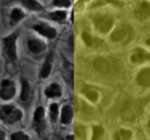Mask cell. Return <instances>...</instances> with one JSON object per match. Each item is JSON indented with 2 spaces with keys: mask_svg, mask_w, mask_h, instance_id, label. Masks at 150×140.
I'll use <instances>...</instances> for the list:
<instances>
[{
  "mask_svg": "<svg viewBox=\"0 0 150 140\" xmlns=\"http://www.w3.org/2000/svg\"><path fill=\"white\" fill-rule=\"evenodd\" d=\"M22 117V113L20 110L15 109L13 106H3L0 109V119L8 124L15 123Z\"/></svg>",
  "mask_w": 150,
  "mask_h": 140,
  "instance_id": "obj_1",
  "label": "cell"
},
{
  "mask_svg": "<svg viewBox=\"0 0 150 140\" xmlns=\"http://www.w3.org/2000/svg\"><path fill=\"white\" fill-rule=\"evenodd\" d=\"M16 39H17V33L4 38V53L6 55L7 60L15 61L17 59V52H16Z\"/></svg>",
  "mask_w": 150,
  "mask_h": 140,
  "instance_id": "obj_2",
  "label": "cell"
},
{
  "mask_svg": "<svg viewBox=\"0 0 150 140\" xmlns=\"http://www.w3.org/2000/svg\"><path fill=\"white\" fill-rule=\"evenodd\" d=\"M95 25H96V28L100 32L106 33V32H108L109 30L111 29V27H112L113 20L111 17L106 16V15L98 16V17L95 18Z\"/></svg>",
  "mask_w": 150,
  "mask_h": 140,
  "instance_id": "obj_3",
  "label": "cell"
},
{
  "mask_svg": "<svg viewBox=\"0 0 150 140\" xmlns=\"http://www.w3.org/2000/svg\"><path fill=\"white\" fill-rule=\"evenodd\" d=\"M136 17L140 20H144L146 18L150 17V3L146 2V1H142L141 3L138 4V6L136 7Z\"/></svg>",
  "mask_w": 150,
  "mask_h": 140,
  "instance_id": "obj_4",
  "label": "cell"
},
{
  "mask_svg": "<svg viewBox=\"0 0 150 140\" xmlns=\"http://www.w3.org/2000/svg\"><path fill=\"white\" fill-rule=\"evenodd\" d=\"M133 63H142L146 60H150V55L142 48H136L131 57Z\"/></svg>",
  "mask_w": 150,
  "mask_h": 140,
  "instance_id": "obj_5",
  "label": "cell"
},
{
  "mask_svg": "<svg viewBox=\"0 0 150 140\" xmlns=\"http://www.w3.org/2000/svg\"><path fill=\"white\" fill-rule=\"evenodd\" d=\"M137 82L143 87L150 86V68H144L138 73Z\"/></svg>",
  "mask_w": 150,
  "mask_h": 140,
  "instance_id": "obj_6",
  "label": "cell"
},
{
  "mask_svg": "<svg viewBox=\"0 0 150 140\" xmlns=\"http://www.w3.org/2000/svg\"><path fill=\"white\" fill-rule=\"evenodd\" d=\"M34 29L37 32H39L40 34L46 36L48 38H54L56 36V30L52 29V28L48 27V26L44 25V24H39V25H35L34 26Z\"/></svg>",
  "mask_w": 150,
  "mask_h": 140,
  "instance_id": "obj_7",
  "label": "cell"
},
{
  "mask_svg": "<svg viewBox=\"0 0 150 140\" xmlns=\"http://www.w3.org/2000/svg\"><path fill=\"white\" fill-rule=\"evenodd\" d=\"M129 30L127 29V27L121 26V27L117 28V29L113 32L112 35H111V38H112L113 41H121V40H123L125 37L129 36Z\"/></svg>",
  "mask_w": 150,
  "mask_h": 140,
  "instance_id": "obj_8",
  "label": "cell"
},
{
  "mask_svg": "<svg viewBox=\"0 0 150 140\" xmlns=\"http://www.w3.org/2000/svg\"><path fill=\"white\" fill-rule=\"evenodd\" d=\"M94 65L98 71L103 72V73H108V71H110V64L108 60L104 58H98L97 60H95Z\"/></svg>",
  "mask_w": 150,
  "mask_h": 140,
  "instance_id": "obj_9",
  "label": "cell"
},
{
  "mask_svg": "<svg viewBox=\"0 0 150 140\" xmlns=\"http://www.w3.org/2000/svg\"><path fill=\"white\" fill-rule=\"evenodd\" d=\"M15 87L13 86V84L9 85V86L2 87L1 91H0V97L3 99V100H9L15 96Z\"/></svg>",
  "mask_w": 150,
  "mask_h": 140,
  "instance_id": "obj_10",
  "label": "cell"
},
{
  "mask_svg": "<svg viewBox=\"0 0 150 140\" xmlns=\"http://www.w3.org/2000/svg\"><path fill=\"white\" fill-rule=\"evenodd\" d=\"M28 46H29V48L31 50V52L35 53V54H38V53L42 52V50H44V48H45L44 44L37 39L29 40V42H28Z\"/></svg>",
  "mask_w": 150,
  "mask_h": 140,
  "instance_id": "obj_11",
  "label": "cell"
},
{
  "mask_svg": "<svg viewBox=\"0 0 150 140\" xmlns=\"http://www.w3.org/2000/svg\"><path fill=\"white\" fill-rule=\"evenodd\" d=\"M61 89L58 85L54 84L50 85L47 89L45 90V95L50 98H54V97H60L61 96Z\"/></svg>",
  "mask_w": 150,
  "mask_h": 140,
  "instance_id": "obj_12",
  "label": "cell"
},
{
  "mask_svg": "<svg viewBox=\"0 0 150 140\" xmlns=\"http://www.w3.org/2000/svg\"><path fill=\"white\" fill-rule=\"evenodd\" d=\"M62 123L63 124H69L72 119V108L68 105L63 107L62 110Z\"/></svg>",
  "mask_w": 150,
  "mask_h": 140,
  "instance_id": "obj_13",
  "label": "cell"
},
{
  "mask_svg": "<svg viewBox=\"0 0 150 140\" xmlns=\"http://www.w3.org/2000/svg\"><path fill=\"white\" fill-rule=\"evenodd\" d=\"M30 96V87L27 80H24L22 82V93H21V99L23 101H27Z\"/></svg>",
  "mask_w": 150,
  "mask_h": 140,
  "instance_id": "obj_14",
  "label": "cell"
},
{
  "mask_svg": "<svg viewBox=\"0 0 150 140\" xmlns=\"http://www.w3.org/2000/svg\"><path fill=\"white\" fill-rule=\"evenodd\" d=\"M23 3L30 9H33V11H41L42 6L39 4L38 2L34 1V0H26V1H23Z\"/></svg>",
  "mask_w": 150,
  "mask_h": 140,
  "instance_id": "obj_15",
  "label": "cell"
},
{
  "mask_svg": "<svg viewBox=\"0 0 150 140\" xmlns=\"http://www.w3.org/2000/svg\"><path fill=\"white\" fill-rule=\"evenodd\" d=\"M50 69H52V65H50V63L48 62V61H46V62L44 63L43 66H42L41 72H40V76L43 78L47 77L48 74H50Z\"/></svg>",
  "mask_w": 150,
  "mask_h": 140,
  "instance_id": "obj_16",
  "label": "cell"
},
{
  "mask_svg": "<svg viewBox=\"0 0 150 140\" xmlns=\"http://www.w3.org/2000/svg\"><path fill=\"white\" fill-rule=\"evenodd\" d=\"M84 93H86V97H88V99H90L92 102H96L97 100H98L99 98V94L97 91L93 90V89H90L88 91H84Z\"/></svg>",
  "mask_w": 150,
  "mask_h": 140,
  "instance_id": "obj_17",
  "label": "cell"
},
{
  "mask_svg": "<svg viewBox=\"0 0 150 140\" xmlns=\"http://www.w3.org/2000/svg\"><path fill=\"white\" fill-rule=\"evenodd\" d=\"M50 18L56 21H63L66 19V13L65 11H54V13L50 14Z\"/></svg>",
  "mask_w": 150,
  "mask_h": 140,
  "instance_id": "obj_18",
  "label": "cell"
},
{
  "mask_svg": "<svg viewBox=\"0 0 150 140\" xmlns=\"http://www.w3.org/2000/svg\"><path fill=\"white\" fill-rule=\"evenodd\" d=\"M104 135V129L102 127H95L94 128V134H93V139L92 140H97L100 137Z\"/></svg>",
  "mask_w": 150,
  "mask_h": 140,
  "instance_id": "obj_19",
  "label": "cell"
},
{
  "mask_svg": "<svg viewBox=\"0 0 150 140\" xmlns=\"http://www.w3.org/2000/svg\"><path fill=\"white\" fill-rule=\"evenodd\" d=\"M44 117V110L42 107H38L37 109H36L35 113H34V121L37 122V123H39L40 121L42 119V117Z\"/></svg>",
  "mask_w": 150,
  "mask_h": 140,
  "instance_id": "obj_20",
  "label": "cell"
},
{
  "mask_svg": "<svg viewBox=\"0 0 150 140\" xmlns=\"http://www.w3.org/2000/svg\"><path fill=\"white\" fill-rule=\"evenodd\" d=\"M23 17H24L23 11H20V9H16L11 11V19H13V21H19V20H21Z\"/></svg>",
  "mask_w": 150,
  "mask_h": 140,
  "instance_id": "obj_21",
  "label": "cell"
},
{
  "mask_svg": "<svg viewBox=\"0 0 150 140\" xmlns=\"http://www.w3.org/2000/svg\"><path fill=\"white\" fill-rule=\"evenodd\" d=\"M11 140H29L27 135H25L22 132H17V133H13V135L11 136Z\"/></svg>",
  "mask_w": 150,
  "mask_h": 140,
  "instance_id": "obj_22",
  "label": "cell"
},
{
  "mask_svg": "<svg viewBox=\"0 0 150 140\" xmlns=\"http://www.w3.org/2000/svg\"><path fill=\"white\" fill-rule=\"evenodd\" d=\"M82 39H83V41L86 42V44L88 46H91L93 44V37L88 33H86V32L82 33Z\"/></svg>",
  "mask_w": 150,
  "mask_h": 140,
  "instance_id": "obj_23",
  "label": "cell"
},
{
  "mask_svg": "<svg viewBox=\"0 0 150 140\" xmlns=\"http://www.w3.org/2000/svg\"><path fill=\"white\" fill-rule=\"evenodd\" d=\"M119 134H120V138L122 140H129L132 137V133L131 131H127V130H120V132H119Z\"/></svg>",
  "mask_w": 150,
  "mask_h": 140,
  "instance_id": "obj_24",
  "label": "cell"
},
{
  "mask_svg": "<svg viewBox=\"0 0 150 140\" xmlns=\"http://www.w3.org/2000/svg\"><path fill=\"white\" fill-rule=\"evenodd\" d=\"M54 4L57 5V6H70L71 2L69 0H54Z\"/></svg>",
  "mask_w": 150,
  "mask_h": 140,
  "instance_id": "obj_25",
  "label": "cell"
},
{
  "mask_svg": "<svg viewBox=\"0 0 150 140\" xmlns=\"http://www.w3.org/2000/svg\"><path fill=\"white\" fill-rule=\"evenodd\" d=\"M50 115H52V119H54L57 117V114H58V104H56V103H54V104L50 105Z\"/></svg>",
  "mask_w": 150,
  "mask_h": 140,
  "instance_id": "obj_26",
  "label": "cell"
},
{
  "mask_svg": "<svg viewBox=\"0 0 150 140\" xmlns=\"http://www.w3.org/2000/svg\"><path fill=\"white\" fill-rule=\"evenodd\" d=\"M75 132H76V135L79 138H84V128L78 126V127H76V129H75Z\"/></svg>",
  "mask_w": 150,
  "mask_h": 140,
  "instance_id": "obj_27",
  "label": "cell"
},
{
  "mask_svg": "<svg viewBox=\"0 0 150 140\" xmlns=\"http://www.w3.org/2000/svg\"><path fill=\"white\" fill-rule=\"evenodd\" d=\"M70 45H71V48H72V50H73V36H71L70 37Z\"/></svg>",
  "mask_w": 150,
  "mask_h": 140,
  "instance_id": "obj_28",
  "label": "cell"
},
{
  "mask_svg": "<svg viewBox=\"0 0 150 140\" xmlns=\"http://www.w3.org/2000/svg\"><path fill=\"white\" fill-rule=\"evenodd\" d=\"M115 140H121L120 139V136H119L118 134H116V135H115Z\"/></svg>",
  "mask_w": 150,
  "mask_h": 140,
  "instance_id": "obj_29",
  "label": "cell"
},
{
  "mask_svg": "<svg viewBox=\"0 0 150 140\" xmlns=\"http://www.w3.org/2000/svg\"><path fill=\"white\" fill-rule=\"evenodd\" d=\"M67 139H68V140H73V137H72V136H68V137H67Z\"/></svg>",
  "mask_w": 150,
  "mask_h": 140,
  "instance_id": "obj_30",
  "label": "cell"
},
{
  "mask_svg": "<svg viewBox=\"0 0 150 140\" xmlns=\"http://www.w3.org/2000/svg\"><path fill=\"white\" fill-rule=\"evenodd\" d=\"M146 43H147L148 45H150V39H148L147 41H146Z\"/></svg>",
  "mask_w": 150,
  "mask_h": 140,
  "instance_id": "obj_31",
  "label": "cell"
},
{
  "mask_svg": "<svg viewBox=\"0 0 150 140\" xmlns=\"http://www.w3.org/2000/svg\"><path fill=\"white\" fill-rule=\"evenodd\" d=\"M2 135H3V134H2V132L0 131V138H1V136H2Z\"/></svg>",
  "mask_w": 150,
  "mask_h": 140,
  "instance_id": "obj_32",
  "label": "cell"
},
{
  "mask_svg": "<svg viewBox=\"0 0 150 140\" xmlns=\"http://www.w3.org/2000/svg\"><path fill=\"white\" fill-rule=\"evenodd\" d=\"M149 128H150V121H149Z\"/></svg>",
  "mask_w": 150,
  "mask_h": 140,
  "instance_id": "obj_33",
  "label": "cell"
},
{
  "mask_svg": "<svg viewBox=\"0 0 150 140\" xmlns=\"http://www.w3.org/2000/svg\"><path fill=\"white\" fill-rule=\"evenodd\" d=\"M60 140H64V139H60Z\"/></svg>",
  "mask_w": 150,
  "mask_h": 140,
  "instance_id": "obj_34",
  "label": "cell"
}]
</instances>
